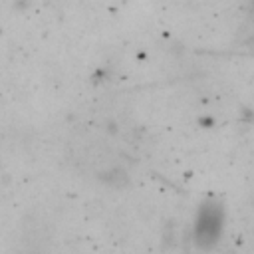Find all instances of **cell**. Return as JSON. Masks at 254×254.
Instances as JSON below:
<instances>
[{"label": "cell", "mask_w": 254, "mask_h": 254, "mask_svg": "<svg viewBox=\"0 0 254 254\" xmlns=\"http://www.w3.org/2000/svg\"><path fill=\"white\" fill-rule=\"evenodd\" d=\"M218 232H220V212L212 206H204L196 222V240L208 246L210 242L216 240Z\"/></svg>", "instance_id": "cell-1"}]
</instances>
